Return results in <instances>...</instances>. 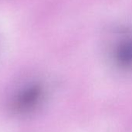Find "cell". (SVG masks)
<instances>
[{
	"instance_id": "cell-1",
	"label": "cell",
	"mask_w": 132,
	"mask_h": 132,
	"mask_svg": "<svg viewBox=\"0 0 132 132\" xmlns=\"http://www.w3.org/2000/svg\"><path fill=\"white\" fill-rule=\"evenodd\" d=\"M42 97V88L38 85L31 86L18 93L12 103V108L19 113L30 111L38 106Z\"/></svg>"
},
{
	"instance_id": "cell-2",
	"label": "cell",
	"mask_w": 132,
	"mask_h": 132,
	"mask_svg": "<svg viewBox=\"0 0 132 132\" xmlns=\"http://www.w3.org/2000/svg\"><path fill=\"white\" fill-rule=\"evenodd\" d=\"M114 55L121 68L132 70V36H126L117 43Z\"/></svg>"
}]
</instances>
